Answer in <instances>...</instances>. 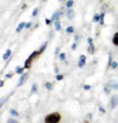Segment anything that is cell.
<instances>
[{"instance_id":"cell-1","label":"cell","mask_w":118,"mask_h":123,"mask_svg":"<svg viewBox=\"0 0 118 123\" xmlns=\"http://www.w3.org/2000/svg\"><path fill=\"white\" fill-rule=\"evenodd\" d=\"M60 120H61V115L56 111V112H51V114L46 115L44 122L45 123H59Z\"/></svg>"},{"instance_id":"cell-2","label":"cell","mask_w":118,"mask_h":123,"mask_svg":"<svg viewBox=\"0 0 118 123\" xmlns=\"http://www.w3.org/2000/svg\"><path fill=\"white\" fill-rule=\"evenodd\" d=\"M64 14V12L63 11H59V10H57V11H54L53 13H52V15H51V21H57V20H60V18H61V15Z\"/></svg>"},{"instance_id":"cell-3","label":"cell","mask_w":118,"mask_h":123,"mask_svg":"<svg viewBox=\"0 0 118 123\" xmlns=\"http://www.w3.org/2000/svg\"><path fill=\"white\" fill-rule=\"evenodd\" d=\"M117 105H118V95H113V96L110 98L109 108H110V109H115Z\"/></svg>"},{"instance_id":"cell-4","label":"cell","mask_w":118,"mask_h":123,"mask_svg":"<svg viewBox=\"0 0 118 123\" xmlns=\"http://www.w3.org/2000/svg\"><path fill=\"white\" fill-rule=\"evenodd\" d=\"M85 64H86V56L85 55H80V57H79V59H78V68H84L85 66Z\"/></svg>"},{"instance_id":"cell-5","label":"cell","mask_w":118,"mask_h":123,"mask_svg":"<svg viewBox=\"0 0 118 123\" xmlns=\"http://www.w3.org/2000/svg\"><path fill=\"white\" fill-rule=\"evenodd\" d=\"M107 85H109V86H110L112 90H118V82H117V80H115V79H111V80H109Z\"/></svg>"},{"instance_id":"cell-6","label":"cell","mask_w":118,"mask_h":123,"mask_svg":"<svg viewBox=\"0 0 118 123\" xmlns=\"http://www.w3.org/2000/svg\"><path fill=\"white\" fill-rule=\"evenodd\" d=\"M27 77H29V74H24V75H21V76L19 77V80H18V86H21V85L24 84V82L27 79Z\"/></svg>"},{"instance_id":"cell-7","label":"cell","mask_w":118,"mask_h":123,"mask_svg":"<svg viewBox=\"0 0 118 123\" xmlns=\"http://www.w3.org/2000/svg\"><path fill=\"white\" fill-rule=\"evenodd\" d=\"M11 55H12V51H11V49H7V50L4 52V55H2V59H4V61H6V59H10Z\"/></svg>"},{"instance_id":"cell-8","label":"cell","mask_w":118,"mask_h":123,"mask_svg":"<svg viewBox=\"0 0 118 123\" xmlns=\"http://www.w3.org/2000/svg\"><path fill=\"white\" fill-rule=\"evenodd\" d=\"M25 27H26V23H25V21H21V23H20V24H19V25L17 26V29H15V32H17V33H19V32H21V31L24 30Z\"/></svg>"},{"instance_id":"cell-9","label":"cell","mask_w":118,"mask_h":123,"mask_svg":"<svg viewBox=\"0 0 118 123\" xmlns=\"http://www.w3.org/2000/svg\"><path fill=\"white\" fill-rule=\"evenodd\" d=\"M66 17H67L69 19H71V20L74 18V11L72 8H67V10H66Z\"/></svg>"},{"instance_id":"cell-10","label":"cell","mask_w":118,"mask_h":123,"mask_svg":"<svg viewBox=\"0 0 118 123\" xmlns=\"http://www.w3.org/2000/svg\"><path fill=\"white\" fill-rule=\"evenodd\" d=\"M32 62H33V59H32L31 57H29V58L25 61V63H24V68H25V69H30V68L32 66Z\"/></svg>"},{"instance_id":"cell-11","label":"cell","mask_w":118,"mask_h":123,"mask_svg":"<svg viewBox=\"0 0 118 123\" xmlns=\"http://www.w3.org/2000/svg\"><path fill=\"white\" fill-rule=\"evenodd\" d=\"M24 70H25V68L24 66H17L15 68V74H18V75H24Z\"/></svg>"},{"instance_id":"cell-12","label":"cell","mask_w":118,"mask_h":123,"mask_svg":"<svg viewBox=\"0 0 118 123\" xmlns=\"http://www.w3.org/2000/svg\"><path fill=\"white\" fill-rule=\"evenodd\" d=\"M112 44L115 46H118V32H116L112 37Z\"/></svg>"},{"instance_id":"cell-13","label":"cell","mask_w":118,"mask_h":123,"mask_svg":"<svg viewBox=\"0 0 118 123\" xmlns=\"http://www.w3.org/2000/svg\"><path fill=\"white\" fill-rule=\"evenodd\" d=\"M46 46H47V42H45L44 44H43V45L40 46V49L38 50V52H39V56H40V55H41V53L44 52L45 50H46Z\"/></svg>"},{"instance_id":"cell-14","label":"cell","mask_w":118,"mask_h":123,"mask_svg":"<svg viewBox=\"0 0 118 123\" xmlns=\"http://www.w3.org/2000/svg\"><path fill=\"white\" fill-rule=\"evenodd\" d=\"M74 1L73 0H66V4H65V7L66 8H72V6H73Z\"/></svg>"},{"instance_id":"cell-15","label":"cell","mask_w":118,"mask_h":123,"mask_svg":"<svg viewBox=\"0 0 118 123\" xmlns=\"http://www.w3.org/2000/svg\"><path fill=\"white\" fill-rule=\"evenodd\" d=\"M54 30H56V31H60V30H61V24H60V20L54 21Z\"/></svg>"},{"instance_id":"cell-16","label":"cell","mask_w":118,"mask_h":123,"mask_svg":"<svg viewBox=\"0 0 118 123\" xmlns=\"http://www.w3.org/2000/svg\"><path fill=\"white\" fill-rule=\"evenodd\" d=\"M111 90H112V89H111V88L107 85V83H106V84L104 85V92H105V95H110Z\"/></svg>"},{"instance_id":"cell-17","label":"cell","mask_w":118,"mask_h":123,"mask_svg":"<svg viewBox=\"0 0 118 123\" xmlns=\"http://www.w3.org/2000/svg\"><path fill=\"white\" fill-rule=\"evenodd\" d=\"M94 45L93 44H91V45H88V52L90 53V55H93L94 53Z\"/></svg>"},{"instance_id":"cell-18","label":"cell","mask_w":118,"mask_h":123,"mask_svg":"<svg viewBox=\"0 0 118 123\" xmlns=\"http://www.w3.org/2000/svg\"><path fill=\"white\" fill-rule=\"evenodd\" d=\"M104 17H105V12H100L99 13V24L104 25Z\"/></svg>"},{"instance_id":"cell-19","label":"cell","mask_w":118,"mask_h":123,"mask_svg":"<svg viewBox=\"0 0 118 123\" xmlns=\"http://www.w3.org/2000/svg\"><path fill=\"white\" fill-rule=\"evenodd\" d=\"M10 115H11L12 117H18V116H19V114H18V111H17L15 109H11V110H10Z\"/></svg>"},{"instance_id":"cell-20","label":"cell","mask_w":118,"mask_h":123,"mask_svg":"<svg viewBox=\"0 0 118 123\" xmlns=\"http://www.w3.org/2000/svg\"><path fill=\"white\" fill-rule=\"evenodd\" d=\"M37 90H38V84L37 83H33L32 86H31V91H32V93H35Z\"/></svg>"},{"instance_id":"cell-21","label":"cell","mask_w":118,"mask_h":123,"mask_svg":"<svg viewBox=\"0 0 118 123\" xmlns=\"http://www.w3.org/2000/svg\"><path fill=\"white\" fill-rule=\"evenodd\" d=\"M45 88H46L47 90H52V89H53V84H52L51 82H46V83H45Z\"/></svg>"},{"instance_id":"cell-22","label":"cell","mask_w":118,"mask_h":123,"mask_svg":"<svg viewBox=\"0 0 118 123\" xmlns=\"http://www.w3.org/2000/svg\"><path fill=\"white\" fill-rule=\"evenodd\" d=\"M92 21H93V23H99V14H98V13H96V14L93 15Z\"/></svg>"},{"instance_id":"cell-23","label":"cell","mask_w":118,"mask_h":123,"mask_svg":"<svg viewBox=\"0 0 118 123\" xmlns=\"http://www.w3.org/2000/svg\"><path fill=\"white\" fill-rule=\"evenodd\" d=\"M58 58L60 59V61L65 62V58H66V55H65V52H60V55L58 56Z\"/></svg>"},{"instance_id":"cell-24","label":"cell","mask_w":118,"mask_h":123,"mask_svg":"<svg viewBox=\"0 0 118 123\" xmlns=\"http://www.w3.org/2000/svg\"><path fill=\"white\" fill-rule=\"evenodd\" d=\"M112 55L111 53H109V59H107V68H110L111 66V64H112Z\"/></svg>"},{"instance_id":"cell-25","label":"cell","mask_w":118,"mask_h":123,"mask_svg":"<svg viewBox=\"0 0 118 123\" xmlns=\"http://www.w3.org/2000/svg\"><path fill=\"white\" fill-rule=\"evenodd\" d=\"M66 32H67V33H73L74 27L73 26H67V27H66Z\"/></svg>"},{"instance_id":"cell-26","label":"cell","mask_w":118,"mask_h":123,"mask_svg":"<svg viewBox=\"0 0 118 123\" xmlns=\"http://www.w3.org/2000/svg\"><path fill=\"white\" fill-rule=\"evenodd\" d=\"M110 68H111L112 70H116V69L118 68V63L117 62H112V64H111V66H110Z\"/></svg>"},{"instance_id":"cell-27","label":"cell","mask_w":118,"mask_h":123,"mask_svg":"<svg viewBox=\"0 0 118 123\" xmlns=\"http://www.w3.org/2000/svg\"><path fill=\"white\" fill-rule=\"evenodd\" d=\"M56 79H57V80H63V79H64V75H61V74L56 75Z\"/></svg>"},{"instance_id":"cell-28","label":"cell","mask_w":118,"mask_h":123,"mask_svg":"<svg viewBox=\"0 0 118 123\" xmlns=\"http://www.w3.org/2000/svg\"><path fill=\"white\" fill-rule=\"evenodd\" d=\"M38 12H39V10H38V8H34V10L32 11V17H37Z\"/></svg>"},{"instance_id":"cell-29","label":"cell","mask_w":118,"mask_h":123,"mask_svg":"<svg viewBox=\"0 0 118 123\" xmlns=\"http://www.w3.org/2000/svg\"><path fill=\"white\" fill-rule=\"evenodd\" d=\"M74 43H77V42H79V39H80V37H79V34H74Z\"/></svg>"},{"instance_id":"cell-30","label":"cell","mask_w":118,"mask_h":123,"mask_svg":"<svg viewBox=\"0 0 118 123\" xmlns=\"http://www.w3.org/2000/svg\"><path fill=\"white\" fill-rule=\"evenodd\" d=\"M7 123H19L17 120H14V118H10L8 121H7Z\"/></svg>"},{"instance_id":"cell-31","label":"cell","mask_w":118,"mask_h":123,"mask_svg":"<svg viewBox=\"0 0 118 123\" xmlns=\"http://www.w3.org/2000/svg\"><path fill=\"white\" fill-rule=\"evenodd\" d=\"M54 53H56L57 56H59V55H60V47H59V46H57V47H56V52H54Z\"/></svg>"},{"instance_id":"cell-32","label":"cell","mask_w":118,"mask_h":123,"mask_svg":"<svg viewBox=\"0 0 118 123\" xmlns=\"http://www.w3.org/2000/svg\"><path fill=\"white\" fill-rule=\"evenodd\" d=\"M83 89H84V90H90V89H91V86L88 85V84H84V85H83Z\"/></svg>"},{"instance_id":"cell-33","label":"cell","mask_w":118,"mask_h":123,"mask_svg":"<svg viewBox=\"0 0 118 123\" xmlns=\"http://www.w3.org/2000/svg\"><path fill=\"white\" fill-rule=\"evenodd\" d=\"M98 110H99V111H100L102 114H105V109H104L102 105H99V107H98Z\"/></svg>"},{"instance_id":"cell-34","label":"cell","mask_w":118,"mask_h":123,"mask_svg":"<svg viewBox=\"0 0 118 123\" xmlns=\"http://www.w3.org/2000/svg\"><path fill=\"white\" fill-rule=\"evenodd\" d=\"M86 120H88V121H91V120H92V114H91V112H90V114H88Z\"/></svg>"},{"instance_id":"cell-35","label":"cell","mask_w":118,"mask_h":123,"mask_svg":"<svg viewBox=\"0 0 118 123\" xmlns=\"http://www.w3.org/2000/svg\"><path fill=\"white\" fill-rule=\"evenodd\" d=\"M5 77H6V78H12V77H13V74H12V72L6 74V75H5Z\"/></svg>"},{"instance_id":"cell-36","label":"cell","mask_w":118,"mask_h":123,"mask_svg":"<svg viewBox=\"0 0 118 123\" xmlns=\"http://www.w3.org/2000/svg\"><path fill=\"white\" fill-rule=\"evenodd\" d=\"M32 26V21H29V23H26V27L25 29H30Z\"/></svg>"},{"instance_id":"cell-37","label":"cell","mask_w":118,"mask_h":123,"mask_svg":"<svg viewBox=\"0 0 118 123\" xmlns=\"http://www.w3.org/2000/svg\"><path fill=\"white\" fill-rule=\"evenodd\" d=\"M71 49H72V50H77V43H73V44H72V45H71Z\"/></svg>"},{"instance_id":"cell-38","label":"cell","mask_w":118,"mask_h":123,"mask_svg":"<svg viewBox=\"0 0 118 123\" xmlns=\"http://www.w3.org/2000/svg\"><path fill=\"white\" fill-rule=\"evenodd\" d=\"M45 23H46V25H50L52 21H51V19H46V20H45Z\"/></svg>"},{"instance_id":"cell-39","label":"cell","mask_w":118,"mask_h":123,"mask_svg":"<svg viewBox=\"0 0 118 123\" xmlns=\"http://www.w3.org/2000/svg\"><path fill=\"white\" fill-rule=\"evenodd\" d=\"M92 42H93V40H92V38H88V45H91V44H92Z\"/></svg>"},{"instance_id":"cell-40","label":"cell","mask_w":118,"mask_h":123,"mask_svg":"<svg viewBox=\"0 0 118 123\" xmlns=\"http://www.w3.org/2000/svg\"><path fill=\"white\" fill-rule=\"evenodd\" d=\"M54 72H56L57 75L59 74V68H58V66H56V68H54Z\"/></svg>"},{"instance_id":"cell-41","label":"cell","mask_w":118,"mask_h":123,"mask_svg":"<svg viewBox=\"0 0 118 123\" xmlns=\"http://www.w3.org/2000/svg\"><path fill=\"white\" fill-rule=\"evenodd\" d=\"M4 84H5V83H4V80H2V79H1V80H0V86H1V88H2V86H4Z\"/></svg>"},{"instance_id":"cell-42","label":"cell","mask_w":118,"mask_h":123,"mask_svg":"<svg viewBox=\"0 0 118 123\" xmlns=\"http://www.w3.org/2000/svg\"><path fill=\"white\" fill-rule=\"evenodd\" d=\"M83 123H90V122H88V120H86V121H84V122H83Z\"/></svg>"},{"instance_id":"cell-43","label":"cell","mask_w":118,"mask_h":123,"mask_svg":"<svg viewBox=\"0 0 118 123\" xmlns=\"http://www.w3.org/2000/svg\"><path fill=\"white\" fill-rule=\"evenodd\" d=\"M58 1H63V0H58Z\"/></svg>"},{"instance_id":"cell-44","label":"cell","mask_w":118,"mask_h":123,"mask_svg":"<svg viewBox=\"0 0 118 123\" xmlns=\"http://www.w3.org/2000/svg\"><path fill=\"white\" fill-rule=\"evenodd\" d=\"M43 1H46V0H43Z\"/></svg>"},{"instance_id":"cell-45","label":"cell","mask_w":118,"mask_h":123,"mask_svg":"<svg viewBox=\"0 0 118 123\" xmlns=\"http://www.w3.org/2000/svg\"><path fill=\"white\" fill-rule=\"evenodd\" d=\"M100 1H103V0H100Z\"/></svg>"},{"instance_id":"cell-46","label":"cell","mask_w":118,"mask_h":123,"mask_svg":"<svg viewBox=\"0 0 118 123\" xmlns=\"http://www.w3.org/2000/svg\"><path fill=\"white\" fill-rule=\"evenodd\" d=\"M32 1H34V0H32Z\"/></svg>"}]
</instances>
